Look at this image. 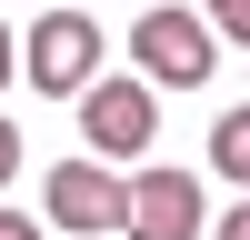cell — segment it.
Here are the masks:
<instances>
[{
    "label": "cell",
    "instance_id": "5",
    "mask_svg": "<svg viewBox=\"0 0 250 240\" xmlns=\"http://www.w3.org/2000/svg\"><path fill=\"white\" fill-rule=\"evenodd\" d=\"M120 230L130 240H200V170H140Z\"/></svg>",
    "mask_w": 250,
    "mask_h": 240
},
{
    "label": "cell",
    "instance_id": "7",
    "mask_svg": "<svg viewBox=\"0 0 250 240\" xmlns=\"http://www.w3.org/2000/svg\"><path fill=\"white\" fill-rule=\"evenodd\" d=\"M200 10H210L220 40H250V0H200Z\"/></svg>",
    "mask_w": 250,
    "mask_h": 240
},
{
    "label": "cell",
    "instance_id": "6",
    "mask_svg": "<svg viewBox=\"0 0 250 240\" xmlns=\"http://www.w3.org/2000/svg\"><path fill=\"white\" fill-rule=\"evenodd\" d=\"M210 170H220V180H250V100L210 120Z\"/></svg>",
    "mask_w": 250,
    "mask_h": 240
},
{
    "label": "cell",
    "instance_id": "9",
    "mask_svg": "<svg viewBox=\"0 0 250 240\" xmlns=\"http://www.w3.org/2000/svg\"><path fill=\"white\" fill-rule=\"evenodd\" d=\"M210 240H250V200H240V210H220V230Z\"/></svg>",
    "mask_w": 250,
    "mask_h": 240
},
{
    "label": "cell",
    "instance_id": "1",
    "mask_svg": "<svg viewBox=\"0 0 250 240\" xmlns=\"http://www.w3.org/2000/svg\"><path fill=\"white\" fill-rule=\"evenodd\" d=\"M130 60H140L150 90H200V80L220 70V30L200 10H170V0H160V10L130 20Z\"/></svg>",
    "mask_w": 250,
    "mask_h": 240
},
{
    "label": "cell",
    "instance_id": "4",
    "mask_svg": "<svg viewBox=\"0 0 250 240\" xmlns=\"http://www.w3.org/2000/svg\"><path fill=\"white\" fill-rule=\"evenodd\" d=\"M80 140H90L100 160H140V150L160 140L150 80H90V90H80Z\"/></svg>",
    "mask_w": 250,
    "mask_h": 240
},
{
    "label": "cell",
    "instance_id": "8",
    "mask_svg": "<svg viewBox=\"0 0 250 240\" xmlns=\"http://www.w3.org/2000/svg\"><path fill=\"white\" fill-rule=\"evenodd\" d=\"M0 240H40V220L30 210H0Z\"/></svg>",
    "mask_w": 250,
    "mask_h": 240
},
{
    "label": "cell",
    "instance_id": "11",
    "mask_svg": "<svg viewBox=\"0 0 250 240\" xmlns=\"http://www.w3.org/2000/svg\"><path fill=\"white\" fill-rule=\"evenodd\" d=\"M10 170H20V130L0 120V180H10Z\"/></svg>",
    "mask_w": 250,
    "mask_h": 240
},
{
    "label": "cell",
    "instance_id": "3",
    "mask_svg": "<svg viewBox=\"0 0 250 240\" xmlns=\"http://www.w3.org/2000/svg\"><path fill=\"white\" fill-rule=\"evenodd\" d=\"M40 220L70 240H100L130 220V180H110L100 160H60V170H40Z\"/></svg>",
    "mask_w": 250,
    "mask_h": 240
},
{
    "label": "cell",
    "instance_id": "2",
    "mask_svg": "<svg viewBox=\"0 0 250 240\" xmlns=\"http://www.w3.org/2000/svg\"><path fill=\"white\" fill-rule=\"evenodd\" d=\"M20 80H30L40 100H70L100 80V20L90 10H50L30 20V40H20Z\"/></svg>",
    "mask_w": 250,
    "mask_h": 240
},
{
    "label": "cell",
    "instance_id": "10",
    "mask_svg": "<svg viewBox=\"0 0 250 240\" xmlns=\"http://www.w3.org/2000/svg\"><path fill=\"white\" fill-rule=\"evenodd\" d=\"M10 70H20V40H10V20H0V90H10Z\"/></svg>",
    "mask_w": 250,
    "mask_h": 240
}]
</instances>
